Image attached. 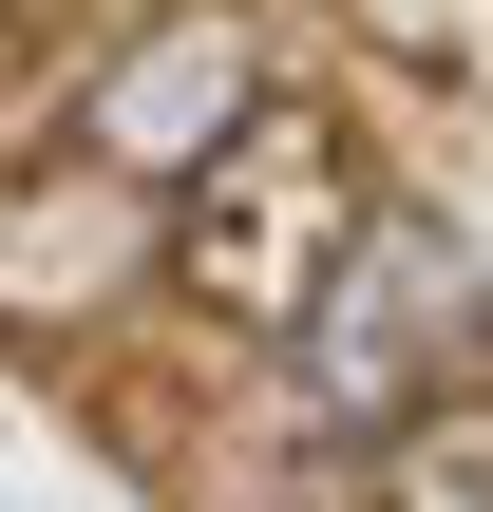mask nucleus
Listing matches in <instances>:
<instances>
[{"label": "nucleus", "mask_w": 493, "mask_h": 512, "mask_svg": "<svg viewBox=\"0 0 493 512\" xmlns=\"http://www.w3.org/2000/svg\"><path fill=\"white\" fill-rule=\"evenodd\" d=\"M228 114H247V38H228V19H171L133 76H95V95H76V133H95V152H133V171L209 152Z\"/></svg>", "instance_id": "obj_3"}, {"label": "nucleus", "mask_w": 493, "mask_h": 512, "mask_svg": "<svg viewBox=\"0 0 493 512\" xmlns=\"http://www.w3.org/2000/svg\"><path fill=\"white\" fill-rule=\"evenodd\" d=\"M342 228H361V171H342V133L304 95H247L209 152H171V285L209 323H247V342H285L323 304Z\"/></svg>", "instance_id": "obj_1"}, {"label": "nucleus", "mask_w": 493, "mask_h": 512, "mask_svg": "<svg viewBox=\"0 0 493 512\" xmlns=\"http://www.w3.org/2000/svg\"><path fill=\"white\" fill-rule=\"evenodd\" d=\"M380 494L399 512H493V399H456V380L399 399V418H380Z\"/></svg>", "instance_id": "obj_4"}, {"label": "nucleus", "mask_w": 493, "mask_h": 512, "mask_svg": "<svg viewBox=\"0 0 493 512\" xmlns=\"http://www.w3.org/2000/svg\"><path fill=\"white\" fill-rule=\"evenodd\" d=\"M456 342H475V266H456V247H418V228H342L323 304L285 323V361H304L342 418H399V399H437V380H456Z\"/></svg>", "instance_id": "obj_2"}]
</instances>
